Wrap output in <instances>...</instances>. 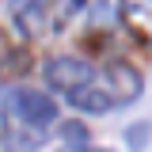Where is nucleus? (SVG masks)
Segmentation results:
<instances>
[{"label": "nucleus", "mask_w": 152, "mask_h": 152, "mask_svg": "<svg viewBox=\"0 0 152 152\" xmlns=\"http://www.w3.org/2000/svg\"><path fill=\"white\" fill-rule=\"evenodd\" d=\"M69 103H72L76 110H84V114H107L114 107V99H110V91L103 88V84H84V88H76L72 95H65Z\"/></svg>", "instance_id": "nucleus-5"}, {"label": "nucleus", "mask_w": 152, "mask_h": 152, "mask_svg": "<svg viewBox=\"0 0 152 152\" xmlns=\"http://www.w3.org/2000/svg\"><path fill=\"white\" fill-rule=\"evenodd\" d=\"M148 141H152V122H137V126L126 129V145H129L133 152H145Z\"/></svg>", "instance_id": "nucleus-8"}, {"label": "nucleus", "mask_w": 152, "mask_h": 152, "mask_svg": "<svg viewBox=\"0 0 152 152\" xmlns=\"http://www.w3.org/2000/svg\"><path fill=\"white\" fill-rule=\"evenodd\" d=\"M122 23L137 38L152 42V0H122Z\"/></svg>", "instance_id": "nucleus-6"}, {"label": "nucleus", "mask_w": 152, "mask_h": 152, "mask_svg": "<svg viewBox=\"0 0 152 152\" xmlns=\"http://www.w3.org/2000/svg\"><path fill=\"white\" fill-rule=\"evenodd\" d=\"M4 107L15 114V118H23L27 126L42 129V133L57 126V103L46 91H34V88H12V91L4 95Z\"/></svg>", "instance_id": "nucleus-1"}, {"label": "nucleus", "mask_w": 152, "mask_h": 152, "mask_svg": "<svg viewBox=\"0 0 152 152\" xmlns=\"http://www.w3.org/2000/svg\"><path fill=\"white\" fill-rule=\"evenodd\" d=\"M103 88L110 91L114 107H122V103H133V99L141 95L145 80H141V72H137V69H129L126 61H110V65L103 69Z\"/></svg>", "instance_id": "nucleus-3"}, {"label": "nucleus", "mask_w": 152, "mask_h": 152, "mask_svg": "<svg viewBox=\"0 0 152 152\" xmlns=\"http://www.w3.org/2000/svg\"><path fill=\"white\" fill-rule=\"evenodd\" d=\"M8 12H12L15 31H19V34H27V38H38V34L50 31V8H46L42 0H12Z\"/></svg>", "instance_id": "nucleus-4"}, {"label": "nucleus", "mask_w": 152, "mask_h": 152, "mask_svg": "<svg viewBox=\"0 0 152 152\" xmlns=\"http://www.w3.org/2000/svg\"><path fill=\"white\" fill-rule=\"evenodd\" d=\"M80 152H110V148H91V145H88V148H80Z\"/></svg>", "instance_id": "nucleus-9"}, {"label": "nucleus", "mask_w": 152, "mask_h": 152, "mask_svg": "<svg viewBox=\"0 0 152 152\" xmlns=\"http://www.w3.org/2000/svg\"><path fill=\"white\" fill-rule=\"evenodd\" d=\"M42 80H46V88H53V91L72 95L76 88H84V84L95 80V69L84 57H50V61L42 65Z\"/></svg>", "instance_id": "nucleus-2"}, {"label": "nucleus", "mask_w": 152, "mask_h": 152, "mask_svg": "<svg viewBox=\"0 0 152 152\" xmlns=\"http://www.w3.org/2000/svg\"><path fill=\"white\" fill-rule=\"evenodd\" d=\"M57 129H61V141L69 145V152H80V148H88V129H84L80 122H61Z\"/></svg>", "instance_id": "nucleus-7"}]
</instances>
